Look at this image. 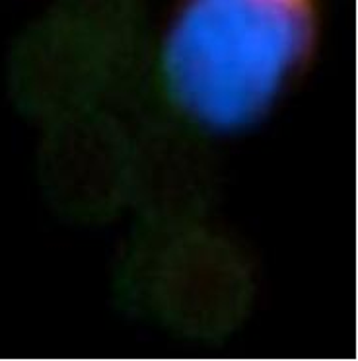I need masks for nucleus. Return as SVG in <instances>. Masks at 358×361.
Wrapping results in <instances>:
<instances>
[{
    "instance_id": "f257e3e1",
    "label": "nucleus",
    "mask_w": 358,
    "mask_h": 361,
    "mask_svg": "<svg viewBox=\"0 0 358 361\" xmlns=\"http://www.w3.org/2000/svg\"><path fill=\"white\" fill-rule=\"evenodd\" d=\"M312 35V0H185L164 45L170 92L205 126H248L279 96Z\"/></svg>"
}]
</instances>
